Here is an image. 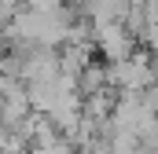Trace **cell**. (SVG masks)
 <instances>
[{
    "mask_svg": "<svg viewBox=\"0 0 158 154\" xmlns=\"http://www.w3.org/2000/svg\"><path fill=\"white\" fill-rule=\"evenodd\" d=\"M155 77H158V70L151 66L147 55H125L118 63H110L107 84H118L121 92H147L155 84Z\"/></svg>",
    "mask_w": 158,
    "mask_h": 154,
    "instance_id": "cell-1",
    "label": "cell"
},
{
    "mask_svg": "<svg viewBox=\"0 0 158 154\" xmlns=\"http://www.w3.org/2000/svg\"><path fill=\"white\" fill-rule=\"evenodd\" d=\"M92 30H96L92 37H96V44H99V51H103L110 63L132 55V33H129L121 22H96Z\"/></svg>",
    "mask_w": 158,
    "mask_h": 154,
    "instance_id": "cell-2",
    "label": "cell"
}]
</instances>
